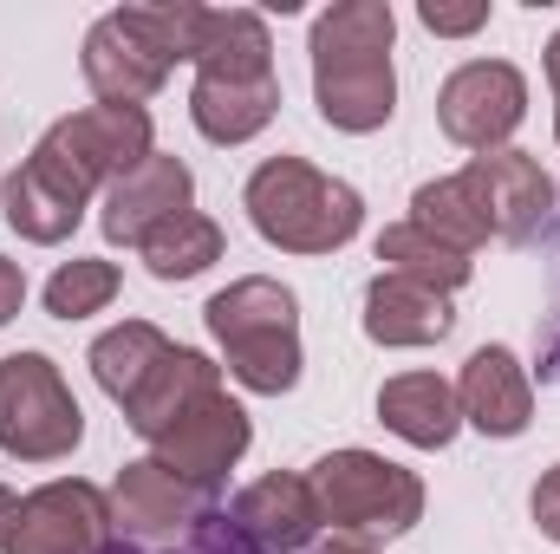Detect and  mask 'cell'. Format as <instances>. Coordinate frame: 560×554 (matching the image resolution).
I'll return each instance as SVG.
<instances>
[{
	"label": "cell",
	"mask_w": 560,
	"mask_h": 554,
	"mask_svg": "<svg viewBox=\"0 0 560 554\" xmlns=\"http://www.w3.org/2000/svg\"><path fill=\"white\" fill-rule=\"evenodd\" d=\"M398 13L392 0H339L313 20V99L332 131H385L398 112V72H392Z\"/></svg>",
	"instance_id": "1"
},
{
	"label": "cell",
	"mask_w": 560,
	"mask_h": 554,
	"mask_svg": "<svg viewBox=\"0 0 560 554\" xmlns=\"http://www.w3.org/2000/svg\"><path fill=\"white\" fill-rule=\"evenodd\" d=\"M222 359H229V379L242 392H261V399H280L300 385V300L293 287H280L268 275H248V280H229L209 307H202Z\"/></svg>",
	"instance_id": "2"
},
{
	"label": "cell",
	"mask_w": 560,
	"mask_h": 554,
	"mask_svg": "<svg viewBox=\"0 0 560 554\" xmlns=\"http://www.w3.org/2000/svg\"><path fill=\"white\" fill-rule=\"evenodd\" d=\"M248 222L261 242H275L287 255H332L359 235L365 222V196L326 170H313L306 157H268L248 176Z\"/></svg>",
	"instance_id": "3"
},
{
	"label": "cell",
	"mask_w": 560,
	"mask_h": 554,
	"mask_svg": "<svg viewBox=\"0 0 560 554\" xmlns=\"http://www.w3.org/2000/svg\"><path fill=\"white\" fill-rule=\"evenodd\" d=\"M150 112L143 105H85L72 118H59L46 138L33 143V170L46 183H59L72 203H92L98 189H112L125 170H138L150 157Z\"/></svg>",
	"instance_id": "4"
},
{
	"label": "cell",
	"mask_w": 560,
	"mask_h": 554,
	"mask_svg": "<svg viewBox=\"0 0 560 554\" xmlns=\"http://www.w3.org/2000/svg\"><path fill=\"white\" fill-rule=\"evenodd\" d=\"M306 483H313L319 522H332L339 535H405L423 516L418 470H405L378 450H332L313 463Z\"/></svg>",
	"instance_id": "5"
},
{
	"label": "cell",
	"mask_w": 560,
	"mask_h": 554,
	"mask_svg": "<svg viewBox=\"0 0 560 554\" xmlns=\"http://www.w3.org/2000/svg\"><path fill=\"white\" fill-rule=\"evenodd\" d=\"M85 437V412L46 353L0 359V450L20 463H59Z\"/></svg>",
	"instance_id": "6"
},
{
	"label": "cell",
	"mask_w": 560,
	"mask_h": 554,
	"mask_svg": "<svg viewBox=\"0 0 560 554\" xmlns=\"http://www.w3.org/2000/svg\"><path fill=\"white\" fill-rule=\"evenodd\" d=\"M522 118H528V79L509 59H469L436 92V125L463 150H509Z\"/></svg>",
	"instance_id": "7"
},
{
	"label": "cell",
	"mask_w": 560,
	"mask_h": 554,
	"mask_svg": "<svg viewBox=\"0 0 560 554\" xmlns=\"http://www.w3.org/2000/svg\"><path fill=\"white\" fill-rule=\"evenodd\" d=\"M112 542V496L85 476H59L20 496L13 535L0 554H105Z\"/></svg>",
	"instance_id": "8"
},
{
	"label": "cell",
	"mask_w": 560,
	"mask_h": 554,
	"mask_svg": "<svg viewBox=\"0 0 560 554\" xmlns=\"http://www.w3.org/2000/svg\"><path fill=\"white\" fill-rule=\"evenodd\" d=\"M248 443H255V424L248 412L229 399V392H209V399H196L189 412L176 417L156 443H150V457L170 470V476H183L189 489H215L242 457H248Z\"/></svg>",
	"instance_id": "9"
},
{
	"label": "cell",
	"mask_w": 560,
	"mask_h": 554,
	"mask_svg": "<svg viewBox=\"0 0 560 554\" xmlns=\"http://www.w3.org/2000/svg\"><path fill=\"white\" fill-rule=\"evenodd\" d=\"M456 176H463V189L476 196V209H482V222H489L495 242H528V235L548 222V209L560 203L555 176H548L528 150H482V157H469V170H456Z\"/></svg>",
	"instance_id": "10"
},
{
	"label": "cell",
	"mask_w": 560,
	"mask_h": 554,
	"mask_svg": "<svg viewBox=\"0 0 560 554\" xmlns=\"http://www.w3.org/2000/svg\"><path fill=\"white\" fill-rule=\"evenodd\" d=\"M189 203H196V176H189V163L150 150L138 170H125V176L105 189V203H98V229H105V242H118V249H143V242H150L163 222H176Z\"/></svg>",
	"instance_id": "11"
},
{
	"label": "cell",
	"mask_w": 560,
	"mask_h": 554,
	"mask_svg": "<svg viewBox=\"0 0 560 554\" xmlns=\"http://www.w3.org/2000/svg\"><path fill=\"white\" fill-rule=\"evenodd\" d=\"M79 72H85V85H92L98 105H143V99L163 92V79L176 66L143 39L138 26L125 20V7H118V13L92 20V33L79 46Z\"/></svg>",
	"instance_id": "12"
},
{
	"label": "cell",
	"mask_w": 560,
	"mask_h": 554,
	"mask_svg": "<svg viewBox=\"0 0 560 554\" xmlns=\"http://www.w3.org/2000/svg\"><path fill=\"white\" fill-rule=\"evenodd\" d=\"M196 522H202V489L170 476L156 457H138V463L118 470L112 529H125L131 542H176V535H196Z\"/></svg>",
	"instance_id": "13"
},
{
	"label": "cell",
	"mask_w": 560,
	"mask_h": 554,
	"mask_svg": "<svg viewBox=\"0 0 560 554\" xmlns=\"http://www.w3.org/2000/svg\"><path fill=\"white\" fill-rule=\"evenodd\" d=\"M456 405L463 424H476L482 437H522L535 417V379L509 346H476L456 379Z\"/></svg>",
	"instance_id": "14"
},
{
	"label": "cell",
	"mask_w": 560,
	"mask_h": 554,
	"mask_svg": "<svg viewBox=\"0 0 560 554\" xmlns=\"http://www.w3.org/2000/svg\"><path fill=\"white\" fill-rule=\"evenodd\" d=\"M280 79L275 72H196L189 85V118L209 143H248L275 125Z\"/></svg>",
	"instance_id": "15"
},
{
	"label": "cell",
	"mask_w": 560,
	"mask_h": 554,
	"mask_svg": "<svg viewBox=\"0 0 560 554\" xmlns=\"http://www.w3.org/2000/svg\"><path fill=\"white\" fill-rule=\"evenodd\" d=\"M235 529L255 542V549L268 554H293L306 549L326 522H319V503H313V483L306 476H261V483H248L242 496H235Z\"/></svg>",
	"instance_id": "16"
},
{
	"label": "cell",
	"mask_w": 560,
	"mask_h": 554,
	"mask_svg": "<svg viewBox=\"0 0 560 554\" xmlns=\"http://www.w3.org/2000/svg\"><path fill=\"white\" fill-rule=\"evenodd\" d=\"M456 313H450V293H430L405 275H372L365 287V339L372 346H436L450 339Z\"/></svg>",
	"instance_id": "17"
},
{
	"label": "cell",
	"mask_w": 560,
	"mask_h": 554,
	"mask_svg": "<svg viewBox=\"0 0 560 554\" xmlns=\"http://www.w3.org/2000/svg\"><path fill=\"white\" fill-rule=\"evenodd\" d=\"M378 424L392 437H405L411 450H443L456 443L463 430V405H456V385L436 379V372H398L378 385Z\"/></svg>",
	"instance_id": "18"
},
{
	"label": "cell",
	"mask_w": 560,
	"mask_h": 554,
	"mask_svg": "<svg viewBox=\"0 0 560 554\" xmlns=\"http://www.w3.org/2000/svg\"><path fill=\"white\" fill-rule=\"evenodd\" d=\"M209 392H222V366H215L209 353L176 346V353H170V359H163V366H156V372L138 385V399L125 405V424H131L138 437H150V443H156L176 417L189 412L196 399H209Z\"/></svg>",
	"instance_id": "19"
},
{
	"label": "cell",
	"mask_w": 560,
	"mask_h": 554,
	"mask_svg": "<svg viewBox=\"0 0 560 554\" xmlns=\"http://www.w3.org/2000/svg\"><path fill=\"white\" fill-rule=\"evenodd\" d=\"M170 353H176V339H163V326H150V320H125V326H112V333L92 339L85 366H92V379H98V392H105L112 405H131L138 385L170 359Z\"/></svg>",
	"instance_id": "20"
},
{
	"label": "cell",
	"mask_w": 560,
	"mask_h": 554,
	"mask_svg": "<svg viewBox=\"0 0 560 554\" xmlns=\"http://www.w3.org/2000/svg\"><path fill=\"white\" fill-rule=\"evenodd\" d=\"M0 209H7V229L20 242H39V249H59L79 222H85V203H72L59 183H46L33 163H20L7 183H0Z\"/></svg>",
	"instance_id": "21"
},
{
	"label": "cell",
	"mask_w": 560,
	"mask_h": 554,
	"mask_svg": "<svg viewBox=\"0 0 560 554\" xmlns=\"http://www.w3.org/2000/svg\"><path fill=\"white\" fill-rule=\"evenodd\" d=\"M196 72H275L268 20L248 13V7H209L202 46H196Z\"/></svg>",
	"instance_id": "22"
},
{
	"label": "cell",
	"mask_w": 560,
	"mask_h": 554,
	"mask_svg": "<svg viewBox=\"0 0 560 554\" xmlns=\"http://www.w3.org/2000/svg\"><path fill=\"white\" fill-rule=\"evenodd\" d=\"M378 262H385V275H405V280H418V287H430V293H456V287H469V275H476L469 255H456L450 242L423 235L418 222H392L378 235Z\"/></svg>",
	"instance_id": "23"
},
{
	"label": "cell",
	"mask_w": 560,
	"mask_h": 554,
	"mask_svg": "<svg viewBox=\"0 0 560 554\" xmlns=\"http://www.w3.org/2000/svg\"><path fill=\"white\" fill-rule=\"evenodd\" d=\"M215 262H222V222H209L202 209H183L176 222H163L143 242V268L156 280H196Z\"/></svg>",
	"instance_id": "24"
},
{
	"label": "cell",
	"mask_w": 560,
	"mask_h": 554,
	"mask_svg": "<svg viewBox=\"0 0 560 554\" xmlns=\"http://www.w3.org/2000/svg\"><path fill=\"white\" fill-rule=\"evenodd\" d=\"M411 222H418L423 235L450 242L456 255H476V249L489 242V222H482L476 196L463 189V176H436V183H418V196H411Z\"/></svg>",
	"instance_id": "25"
},
{
	"label": "cell",
	"mask_w": 560,
	"mask_h": 554,
	"mask_svg": "<svg viewBox=\"0 0 560 554\" xmlns=\"http://www.w3.org/2000/svg\"><path fill=\"white\" fill-rule=\"evenodd\" d=\"M118 300V262H59L52 280H46V313L52 320H85V313H105Z\"/></svg>",
	"instance_id": "26"
},
{
	"label": "cell",
	"mask_w": 560,
	"mask_h": 554,
	"mask_svg": "<svg viewBox=\"0 0 560 554\" xmlns=\"http://www.w3.org/2000/svg\"><path fill=\"white\" fill-rule=\"evenodd\" d=\"M125 20L138 26L170 66H196V46H202V20H209V7H196V0H150V7H125Z\"/></svg>",
	"instance_id": "27"
},
{
	"label": "cell",
	"mask_w": 560,
	"mask_h": 554,
	"mask_svg": "<svg viewBox=\"0 0 560 554\" xmlns=\"http://www.w3.org/2000/svg\"><path fill=\"white\" fill-rule=\"evenodd\" d=\"M418 20L430 33H443V39H463V33H476V26H489V0H469V7H450V0H423Z\"/></svg>",
	"instance_id": "28"
},
{
	"label": "cell",
	"mask_w": 560,
	"mask_h": 554,
	"mask_svg": "<svg viewBox=\"0 0 560 554\" xmlns=\"http://www.w3.org/2000/svg\"><path fill=\"white\" fill-rule=\"evenodd\" d=\"M528 509H535V529L548 535V542H560V463L535 483V496H528Z\"/></svg>",
	"instance_id": "29"
},
{
	"label": "cell",
	"mask_w": 560,
	"mask_h": 554,
	"mask_svg": "<svg viewBox=\"0 0 560 554\" xmlns=\"http://www.w3.org/2000/svg\"><path fill=\"white\" fill-rule=\"evenodd\" d=\"M20 307H26V275H20V262L0 255V326H7Z\"/></svg>",
	"instance_id": "30"
},
{
	"label": "cell",
	"mask_w": 560,
	"mask_h": 554,
	"mask_svg": "<svg viewBox=\"0 0 560 554\" xmlns=\"http://www.w3.org/2000/svg\"><path fill=\"white\" fill-rule=\"evenodd\" d=\"M13 516H20V496L0 483V549H7V535H13Z\"/></svg>",
	"instance_id": "31"
},
{
	"label": "cell",
	"mask_w": 560,
	"mask_h": 554,
	"mask_svg": "<svg viewBox=\"0 0 560 554\" xmlns=\"http://www.w3.org/2000/svg\"><path fill=\"white\" fill-rule=\"evenodd\" d=\"M548 85H555V99H560V33L548 39Z\"/></svg>",
	"instance_id": "32"
},
{
	"label": "cell",
	"mask_w": 560,
	"mask_h": 554,
	"mask_svg": "<svg viewBox=\"0 0 560 554\" xmlns=\"http://www.w3.org/2000/svg\"><path fill=\"white\" fill-rule=\"evenodd\" d=\"M319 554H378V549H365V542H326Z\"/></svg>",
	"instance_id": "33"
},
{
	"label": "cell",
	"mask_w": 560,
	"mask_h": 554,
	"mask_svg": "<svg viewBox=\"0 0 560 554\" xmlns=\"http://www.w3.org/2000/svg\"><path fill=\"white\" fill-rule=\"evenodd\" d=\"M555 138H560V118H555Z\"/></svg>",
	"instance_id": "34"
}]
</instances>
